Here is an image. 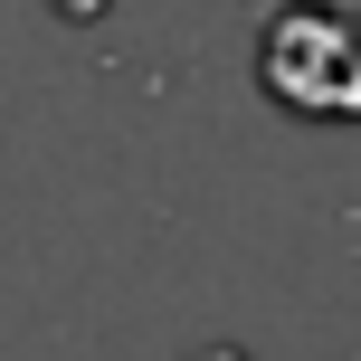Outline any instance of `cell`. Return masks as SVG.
<instances>
[{
	"label": "cell",
	"mask_w": 361,
	"mask_h": 361,
	"mask_svg": "<svg viewBox=\"0 0 361 361\" xmlns=\"http://www.w3.org/2000/svg\"><path fill=\"white\" fill-rule=\"evenodd\" d=\"M257 86L295 124H361V19L343 0H276L257 19Z\"/></svg>",
	"instance_id": "obj_1"
},
{
	"label": "cell",
	"mask_w": 361,
	"mask_h": 361,
	"mask_svg": "<svg viewBox=\"0 0 361 361\" xmlns=\"http://www.w3.org/2000/svg\"><path fill=\"white\" fill-rule=\"evenodd\" d=\"M209 361H238V352H209Z\"/></svg>",
	"instance_id": "obj_2"
}]
</instances>
